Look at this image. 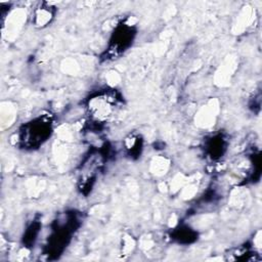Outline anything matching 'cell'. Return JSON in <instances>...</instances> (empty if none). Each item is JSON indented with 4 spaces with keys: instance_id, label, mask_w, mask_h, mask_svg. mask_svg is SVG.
<instances>
[{
    "instance_id": "6da1fadb",
    "label": "cell",
    "mask_w": 262,
    "mask_h": 262,
    "mask_svg": "<svg viewBox=\"0 0 262 262\" xmlns=\"http://www.w3.org/2000/svg\"><path fill=\"white\" fill-rule=\"evenodd\" d=\"M110 96H96L91 99L89 108L93 112V115L96 116L99 120L107 119L112 116L113 111L116 105V99H112Z\"/></svg>"
}]
</instances>
